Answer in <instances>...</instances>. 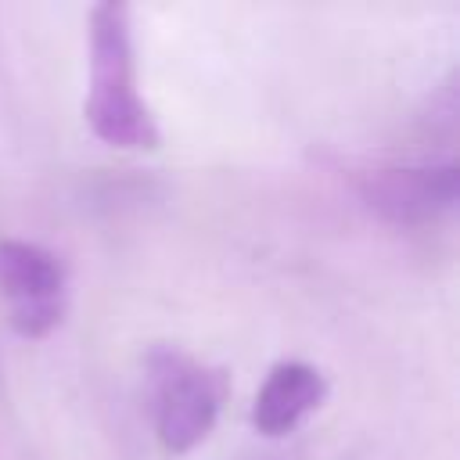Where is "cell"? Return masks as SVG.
<instances>
[{"mask_svg":"<svg viewBox=\"0 0 460 460\" xmlns=\"http://www.w3.org/2000/svg\"><path fill=\"white\" fill-rule=\"evenodd\" d=\"M83 115L93 137L122 151H151L162 140L155 115L137 90V58L126 4L108 0L90 11V90Z\"/></svg>","mask_w":460,"mask_h":460,"instance_id":"obj_1","label":"cell"},{"mask_svg":"<svg viewBox=\"0 0 460 460\" xmlns=\"http://www.w3.org/2000/svg\"><path fill=\"white\" fill-rule=\"evenodd\" d=\"M155 395V431L169 453H187L216 428L226 381L219 370L201 367L187 352L158 349L147 359Z\"/></svg>","mask_w":460,"mask_h":460,"instance_id":"obj_2","label":"cell"},{"mask_svg":"<svg viewBox=\"0 0 460 460\" xmlns=\"http://www.w3.org/2000/svg\"><path fill=\"white\" fill-rule=\"evenodd\" d=\"M0 288L11 327L22 338L50 334L65 316V270L54 252L32 241H0Z\"/></svg>","mask_w":460,"mask_h":460,"instance_id":"obj_3","label":"cell"},{"mask_svg":"<svg viewBox=\"0 0 460 460\" xmlns=\"http://www.w3.org/2000/svg\"><path fill=\"white\" fill-rule=\"evenodd\" d=\"M363 198L392 223H428L456 205V165L381 169L367 180Z\"/></svg>","mask_w":460,"mask_h":460,"instance_id":"obj_4","label":"cell"},{"mask_svg":"<svg viewBox=\"0 0 460 460\" xmlns=\"http://www.w3.org/2000/svg\"><path fill=\"white\" fill-rule=\"evenodd\" d=\"M327 395V381L313 363L284 359L277 363L255 392L252 402V428L266 438H284L295 431Z\"/></svg>","mask_w":460,"mask_h":460,"instance_id":"obj_5","label":"cell"},{"mask_svg":"<svg viewBox=\"0 0 460 460\" xmlns=\"http://www.w3.org/2000/svg\"><path fill=\"white\" fill-rule=\"evenodd\" d=\"M241 460H302V449H255L244 453Z\"/></svg>","mask_w":460,"mask_h":460,"instance_id":"obj_6","label":"cell"}]
</instances>
